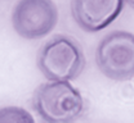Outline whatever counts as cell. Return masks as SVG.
<instances>
[{"label": "cell", "mask_w": 134, "mask_h": 123, "mask_svg": "<svg viewBox=\"0 0 134 123\" xmlns=\"http://www.w3.org/2000/svg\"><path fill=\"white\" fill-rule=\"evenodd\" d=\"M32 108L44 123H76L85 104L80 91L66 81H49L35 90Z\"/></svg>", "instance_id": "obj_1"}, {"label": "cell", "mask_w": 134, "mask_h": 123, "mask_svg": "<svg viewBox=\"0 0 134 123\" xmlns=\"http://www.w3.org/2000/svg\"><path fill=\"white\" fill-rule=\"evenodd\" d=\"M37 67L49 81L70 82L83 73L84 51L71 36L55 35L41 46L37 55Z\"/></svg>", "instance_id": "obj_2"}, {"label": "cell", "mask_w": 134, "mask_h": 123, "mask_svg": "<svg viewBox=\"0 0 134 123\" xmlns=\"http://www.w3.org/2000/svg\"><path fill=\"white\" fill-rule=\"evenodd\" d=\"M98 69L110 80L126 81L134 77V34L112 31L96 49Z\"/></svg>", "instance_id": "obj_3"}, {"label": "cell", "mask_w": 134, "mask_h": 123, "mask_svg": "<svg viewBox=\"0 0 134 123\" xmlns=\"http://www.w3.org/2000/svg\"><path fill=\"white\" fill-rule=\"evenodd\" d=\"M58 22L53 0H18L12 10V26L17 35L27 40L47 36Z\"/></svg>", "instance_id": "obj_4"}, {"label": "cell", "mask_w": 134, "mask_h": 123, "mask_svg": "<svg viewBox=\"0 0 134 123\" xmlns=\"http://www.w3.org/2000/svg\"><path fill=\"white\" fill-rule=\"evenodd\" d=\"M124 0H71V14L77 26L86 32H98L116 19Z\"/></svg>", "instance_id": "obj_5"}, {"label": "cell", "mask_w": 134, "mask_h": 123, "mask_svg": "<svg viewBox=\"0 0 134 123\" xmlns=\"http://www.w3.org/2000/svg\"><path fill=\"white\" fill-rule=\"evenodd\" d=\"M0 123H36L34 117L21 106H3L0 108Z\"/></svg>", "instance_id": "obj_6"}, {"label": "cell", "mask_w": 134, "mask_h": 123, "mask_svg": "<svg viewBox=\"0 0 134 123\" xmlns=\"http://www.w3.org/2000/svg\"><path fill=\"white\" fill-rule=\"evenodd\" d=\"M124 1H126V3L129 4V7H132L134 9V0H124Z\"/></svg>", "instance_id": "obj_7"}]
</instances>
